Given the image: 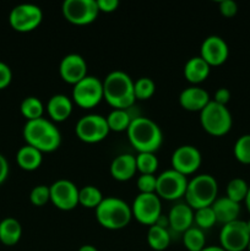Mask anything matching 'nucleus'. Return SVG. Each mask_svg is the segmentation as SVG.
<instances>
[{
  "instance_id": "obj_8",
  "label": "nucleus",
  "mask_w": 250,
  "mask_h": 251,
  "mask_svg": "<svg viewBox=\"0 0 250 251\" xmlns=\"http://www.w3.org/2000/svg\"><path fill=\"white\" fill-rule=\"evenodd\" d=\"M73 100L78 107L85 109L96 107L103 100V81L87 75L74 85Z\"/></svg>"
},
{
  "instance_id": "obj_33",
  "label": "nucleus",
  "mask_w": 250,
  "mask_h": 251,
  "mask_svg": "<svg viewBox=\"0 0 250 251\" xmlns=\"http://www.w3.org/2000/svg\"><path fill=\"white\" fill-rule=\"evenodd\" d=\"M156 92V83L150 77H139L134 81L135 98L140 100H146L151 98Z\"/></svg>"
},
{
  "instance_id": "obj_26",
  "label": "nucleus",
  "mask_w": 250,
  "mask_h": 251,
  "mask_svg": "<svg viewBox=\"0 0 250 251\" xmlns=\"http://www.w3.org/2000/svg\"><path fill=\"white\" fill-rule=\"evenodd\" d=\"M147 243L154 251H163L171 244V234L166 227L153 225L147 230Z\"/></svg>"
},
{
  "instance_id": "obj_28",
  "label": "nucleus",
  "mask_w": 250,
  "mask_h": 251,
  "mask_svg": "<svg viewBox=\"0 0 250 251\" xmlns=\"http://www.w3.org/2000/svg\"><path fill=\"white\" fill-rule=\"evenodd\" d=\"M103 194L97 186L86 185L78 190V205L86 208H93L96 210L98 205L102 202Z\"/></svg>"
},
{
  "instance_id": "obj_44",
  "label": "nucleus",
  "mask_w": 250,
  "mask_h": 251,
  "mask_svg": "<svg viewBox=\"0 0 250 251\" xmlns=\"http://www.w3.org/2000/svg\"><path fill=\"white\" fill-rule=\"evenodd\" d=\"M77 251H98V250H97V248L93 247V245L85 244V245H82V247H80V249H78Z\"/></svg>"
},
{
  "instance_id": "obj_16",
  "label": "nucleus",
  "mask_w": 250,
  "mask_h": 251,
  "mask_svg": "<svg viewBox=\"0 0 250 251\" xmlns=\"http://www.w3.org/2000/svg\"><path fill=\"white\" fill-rule=\"evenodd\" d=\"M229 48L222 37L212 36L206 37L200 47V56L210 66H220L228 59Z\"/></svg>"
},
{
  "instance_id": "obj_12",
  "label": "nucleus",
  "mask_w": 250,
  "mask_h": 251,
  "mask_svg": "<svg viewBox=\"0 0 250 251\" xmlns=\"http://www.w3.org/2000/svg\"><path fill=\"white\" fill-rule=\"evenodd\" d=\"M61 12L66 21L77 26L92 24L98 17L96 0H65L61 5Z\"/></svg>"
},
{
  "instance_id": "obj_2",
  "label": "nucleus",
  "mask_w": 250,
  "mask_h": 251,
  "mask_svg": "<svg viewBox=\"0 0 250 251\" xmlns=\"http://www.w3.org/2000/svg\"><path fill=\"white\" fill-rule=\"evenodd\" d=\"M22 135L27 145L36 147L42 153L56 151L61 144L60 131L46 118L27 120Z\"/></svg>"
},
{
  "instance_id": "obj_15",
  "label": "nucleus",
  "mask_w": 250,
  "mask_h": 251,
  "mask_svg": "<svg viewBox=\"0 0 250 251\" xmlns=\"http://www.w3.org/2000/svg\"><path fill=\"white\" fill-rule=\"evenodd\" d=\"M202 156L198 147L193 145H181L176 147L171 157L172 168L183 176L193 174L200 168Z\"/></svg>"
},
{
  "instance_id": "obj_11",
  "label": "nucleus",
  "mask_w": 250,
  "mask_h": 251,
  "mask_svg": "<svg viewBox=\"0 0 250 251\" xmlns=\"http://www.w3.org/2000/svg\"><path fill=\"white\" fill-rule=\"evenodd\" d=\"M43 20V11L36 4L24 2L19 4L10 11V26L17 32H31L41 25Z\"/></svg>"
},
{
  "instance_id": "obj_41",
  "label": "nucleus",
  "mask_w": 250,
  "mask_h": 251,
  "mask_svg": "<svg viewBox=\"0 0 250 251\" xmlns=\"http://www.w3.org/2000/svg\"><path fill=\"white\" fill-rule=\"evenodd\" d=\"M230 100V91L225 87L218 88L215 92V96H213V102L218 103V104L227 105V103L229 102Z\"/></svg>"
},
{
  "instance_id": "obj_35",
  "label": "nucleus",
  "mask_w": 250,
  "mask_h": 251,
  "mask_svg": "<svg viewBox=\"0 0 250 251\" xmlns=\"http://www.w3.org/2000/svg\"><path fill=\"white\" fill-rule=\"evenodd\" d=\"M233 153L240 163L250 164V134L238 137L233 146Z\"/></svg>"
},
{
  "instance_id": "obj_23",
  "label": "nucleus",
  "mask_w": 250,
  "mask_h": 251,
  "mask_svg": "<svg viewBox=\"0 0 250 251\" xmlns=\"http://www.w3.org/2000/svg\"><path fill=\"white\" fill-rule=\"evenodd\" d=\"M211 66L200 55L188 59L184 65V76L194 86L203 82L208 77Z\"/></svg>"
},
{
  "instance_id": "obj_30",
  "label": "nucleus",
  "mask_w": 250,
  "mask_h": 251,
  "mask_svg": "<svg viewBox=\"0 0 250 251\" xmlns=\"http://www.w3.org/2000/svg\"><path fill=\"white\" fill-rule=\"evenodd\" d=\"M20 110H21V114L26 118V120L39 119V118H43L44 104L38 97L29 96L21 102Z\"/></svg>"
},
{
  "instance_id": "obj_3",
  "label": "nucleus",
  "mask_w": 250,
  "mask_h": 251,
  "mask_svg": "<svg viewBox=\"0 0 250 251\" xmlns=\"http://www.w3.org/2000/svg\"><path fill=\"white\" fill-rule=\"evenodd\" d=\"M127 139L137 152H154L163 144V132L156 122L146 117L132 118Z\"/></svg>"
},
{
  "instance_id": "obj_6",
  "label": "nucleus",
  "mask_w": 250,
  "mask_h": 251,
  "mask_svg": "<svg viewBox=\"0 0 250 251\" xmlns=\"http://www.w3.org/2000/svg\"><path fill=\"white\" fill-rule=\"evenodd\" d=\"M200 123L207 134L223 136L229 132L233 125V118L227 105L218 104L211 100L200 112Z\"/></svg>"
},
{
  "instance_id": "obj_24",
  "label": "nucleus",
  "mask_w": 250,
  "mask_h": 251,
  "mask_svg": "<svg viewBox=\"0 0 250 251\" xmlns=\"http://www.w3.org/2000/svg\"><path fill=\"white\" fill-rule=\"evenodd\" d=\"M16 162L24 171L32 172L41 167L43 162V153L31 145H24L16 153Z\"/></svg>"
},
{
  "instance_id": "obj_45",
  "label": "nucleus",
  "mask_w": 250,
  "mask_h": 251,
  "mask_svg": "<svg viewBox=\"0 0 250 251\" xmlns=\"http://www.w3.org/2000/svg\"><path fill=\"white\" fill-rule=\"evenodd\" d=\"M245 206H247V208H248V211H249V213H250V186H249V191H248V195H247V198H245Z\"/></svg>"
},
{
  "instance_id": "obj_42",
  "label": "nucleus",
  "mask_w": 250,
  "mask_h": 251,
  "mask_svg": "<svg viewBox=\"0 0 250 251\" xmlns=\"http://www.w3.org/2000/svg\"><path fill=\"white\" fill-rule=\"evenodd\" d=\"M7 176H9V162L4 154L0 153V185L6 180Z\"/></svg>"
},
{
  "instance_id": "obj_46",
  "label": "nucleus",
  "mask_w": 250,
  "mask_h": 251,
  "mask_svg": "<svg viewBox=\"0 0 250 251\" xmlns=\"http://www.w3.org/2000/svg\"><path fill=\"white\" fill-rule=\"evenodd\" d=\"M247 227H248V230H249V233H250V218L247 221Z\"/></svg>"
},
{
  "instance_id": "obj_19",
  "label": "nucleus",
  "mask_w": 250,
  "mask_h": 251,
  "mask_svg": "<svg viewBox=\"0 0 250 251\" xmlns=\"http://www.w3.org/2000/svg\"><path fill=\"white\" fill-rule=\"evenodd\" d=\"M110 176L118 181H127L134 178L137 172L136 158L130 153L118 154L109 167Z\"/></svg>"
},
{
  "instance_id": "obj_31",
  "label": "nucleus",
  "mask_w": 250,
  "mask_h": 251,
  "mask_svg": "<svg viewBox=\"0 0 250 251\" xmlns=\"http://www.w3.org/2000/svg\"><path fill=\"white\" fill-rule=\"evenodd\" d=\"M249 184L243 178L230 179L229 183L227 184V189H225V194H227L225 196L230 200L240 203L242 201H245L248 191H249Z\"/></svg>"
},
{
  "instance_id": "obj_1",
  "label": "nucleus",
  "mask_w": 250,
  "mask_h": 251,
  "mask_svg": "<svg viewBox=\"0 0 250 251\" xmlns=\"http://www.w3.org/2000/svg\"><path fill=\"white\" fill-rule=\"evenodd\" d=\"M103 100L113 109H126L135 103L134 80L123 70H113L103 80Z\"/></svg>"
},
{
  "instance_id": "obj_17",
  "label": "nucleus",
  "mask_w": 250,
  "mask_h": 251,
  "mask_svg": "<svg viewBox=\"0 0 250 251\" xmlns=\"http://www.w3.org/2000/svg\"><path fill=\"white\" fill-rule=\"evenodd\" d=\"M59 74L65 82L76 85L87 76L86 59L77 53L66 54L59 64Z\"/></svg>"
},
{
  "instance_id": "obj_37",
  "label": "nucleus",
  "mask_w": 250,
  "mask_h": 251,
  "mask_svg": "<svg viewBox=\"0 0 250 251\" xmlns=\"http://www.w3.org/2000/svg\"><path fill=\"white\" fill-rule=\"evenodd\" d=\"M137 189L142 194H156L157 176L154 174H140L136 180Z\"/></svg>"
},
{
  "instance_id": "obj_5",
  "label": "nucleus",
  "mask_w": 250,
  "mask_h": 251,
  "mask_svg": "<svg viewBox=\"0 0 250 251\" xmlns=\"http://www.w3.org/2000/svg\"><path fill=\"white\" fill-rule=\"evenodd\" d=\"M218 184L211 174H199L188 181L185 191V203L194 211L212 206L217 199Z\"/></svg>"
},
{
  "instance_id": "obj_18",
  "label": "nucleus",
  "mask_w": 250,
  "mask_h": 251,
  "mask_svg": "<svg viewBox=\"0 0 250 251\" xmlns=\"http://www.w3.org/2000/svg\"><path fill=\"white\" fill-rule=\"evenodd\" d=\"M211 102L210 95L200 86L184 88L179 95V104L189 112H201Z\"/></svg>"
},
{
  "instance_id": "obj_7",
  "label": "nucleus",
  "mask_w": 250,
  "mask_h": 251,
  "mask_svg": "<svg viewBox=\"0 0 250 251\" xmlns=\"http://www.w3.org/2000/svg\"><path fill=\"white\" fill-rule=\"evenodd\" d=\"M132 217L144 226L156 225L162 216V202L157 194H142L135 196L131 205Z\"/></svg>"
},
{
  "instance_id": "obj_9",
  "label": "nucleus",
  "mask_w": 250,
  "mask_h": 251,
  "mask_svg": "<svg viewBox=\"0 0 250 251\" xmlns=\"http://www.w3.org/2000/svg\"><path fill=\"white\" fill-rule=\"evenodd\" d=\"M188 179L173 168L167 169L157 176L156 194L159 199L167 201H175L185 195Z\"/></svg>"
},
{
  "instance_id": "obj_29",
  "label": "nucleus",
  "mask_w": 250,
  "mask_h": 251,
  "mask_svg": "<svg viewBox=\"0 0 250 251\" xmlns=\"http://www.w3.org/2000/svg\"><path fill=\"white\" fill-rule=\"evenodd\" d=\"M183 243L188 251H201L206 247L205 233L196 226H193L183 233Z\"/></svg>"
},
{
  "instance_id": "obj_22",
  "label": "nucleus",
  "mask_w": 250,
  "mask_h": 251,
  "mask_svg": "<svg viewBox=\"0 0 250 251\" xmlns=\"http://www.w3.org/2000/svg\"><path fill=\"white\" fill-rule=\"evenodd\" d=\"M211 207L215 212L216 220H217L218 223L227 225V223L233 222V221L239 220L240 203L230 200L227 196L216 199V201L212 203Z\"/></svg>"
},
{
  "instance_id": "obj_4",
  "label": "nucleus",
  "mask_w": 250,
  "mask_h": 251,
  "mask_svg": "<svg viewBox=\"0 0 250 251\" xmlns=\"http://www.w3.org/2000/svg\"><path fill=\"white\" fill-rule=\"evenodd\" d=\"M96 220L103 228L119 230L126 227L132 218L131 206L117 196H107L96 207Z\"/></svg>"
},
{
  "instance_id": "obj_27",
  "label": "nucleus",
  "mask_w": 250,
  "mask_h": 251,
  "mask_svg": "<svg viewBox=\"0 0 250 251\" xmlns=\"http://www.w3.org/2000/svg\"><path fill=\"white\" fill-rule=\"evenodd\" d=\"M105 120L110 131L122 132L129 129L132 118L126 109H113L105 117Z\"/></svg>"
},
{
  "instance_id": "obj_43",
  "label": "nucleus",
  "mask_w": 250,
  "mask_h": 251,
  "mask_svg": "<svg viewBox=\"0 0 250 251\" xmlns=\"http://www.w3.org/2000/svg\"><path fill=\"white\" fill-rule=\"evenodd\" d=\"M201 251H225L220 245H210V247H205Z\"/></svg>"
},
{
  "instance_id": "obj_40",
  "label": "nucleus",
  "mask_w": 250,
  "mask_h": 251,
  "mask_svg": "<svg viewBox=\"0 0 250 251\" xmlns=\"http://www.w3.org/2000/svg\"><path fill=\"white\" fill-rule=\"evenodd\" d=\"M100 12H114L119 7V0H96Z\"/></svg>"
},
{
  "instance_id": "obj_36",
  "label": "nucleus",
  "mask_w": 250,
  "mask_h": 251,
  "mask_svg": "<svg viewBox=\"0 0 250 251\" xmlns=\"http://www.w3.org/2000/svg\"><path fill=\"white\" fill-rule=\"evenodd\" d=\"M29 201H31L32 205L37 206V207H42L46 203H48L50 201V190H49V186L43 185H37L29 193Z\"/></svg>"
},
{
  "instance_id": "obj_13",
  "label": "nucleus",
  "mask_w": 250,
  "mask_h": 251,
  "mask_svg": "<svg viewBox=\"0 0 250 251\" xmlns=\"http://www.w3.org/2000/svg\"><path fill=\"white\" fill-rule=\"evenodd\" d=\"M250 243V233L247 222L242 220L223 225L220 232V247L225 251L248 250Z\"/></svg>"
},
{
  "instance_id": "obj_47",
  "label": "nucleus",
  "mask_w": 250,
  "mask_h": 251,
  "mask_svg": "<svg viewBox=\"0 0 250 251\" xmlns=\"http://www.w3.org/2000/svg\"><path fill=\"white\" fill-rule=\"evenodd\" d=\"M248 251H250V243H249V247H248Z\"/></svg>"
},
{
  "instance_id": "obj_34",
  "label": "nucleus",
  "mask_w": 250,
  "mask_h": 251,
  "mask_svg": "<svg viewBox=\"0 0 250 251\" xmlns=\"http://www.w3.org/2000/svg\"><path fill=\"white\" fill-rule=\"evenodd\" d=\"M194 223L196 225V227L202 230L210 229L211 227H213L217 223V220H216L212 207L208 206V207H202L194 211Z\"/></svg>"
},
{
  "instance_id": "obj_20",
  "label": "nucleus",
  "mask_w": 250,
  "mask_h": 251,
  "mask_svg": "<svg viewBox=\"0 0 250 251\" xmlns=\"http://www.w3.org/2000/svg\"><path fill=\"white\" fill-rule=\"evenodd\" d=\"M169 227L179 233H184L193 227L194 210L185 202L176 203L168 213Z\"/></svg>"
},
{
  "instance_id": "obj_39",
  "label": "nucleus",
  "mask_w": 250,
  "mask_h": 251,
  "mask_svg": "<svg viewBox=\"0 0 250 251\" xmlns=\"http://www.w3.org/2000/svg\"><path fill=\"white\" fill-rule=\"evenodd\" d=\"M12 80V71L4 61H0V90H4Z\"/></svg>"
},
{
  "instance_id": "obj_25",
  "label": "nucleus",
  "mask_w": 250,
  "mask_h": 251,
  "mask_svg": "<svg viewBox=\"0 0 250 251\" xmlns=\"http://www.w3.org/2000/svg\"><path fill=\"white\" fill-rule=\"evenodd\" d=\"M22 237V226L16 218L6 217L0 222V242L6 247H12Z\"/></svg>"
},
{
  "instance_id": "obj_10",
  "label": "nucleus",
  "mask_w": 250,
  "mask_h": 251,
  "mask_svg": "<svg viewBox=\"0 0 250 251\" xmlns=\"http://www.w3.org/2000/svg\"><path fill=\"white\" fill-rule=\"evenodd\" d=\"M109 126L105 117L100 114H86L77 120L75 132L81 141L96 144L103 141L109 134Z\"/></svg>"
},
{
  "instance_id": "obj_21",
  "label": "nucleus",
  "mask_w": 250,
  "mask_h": 251,
  "mask_svg": "<svg viewBox=\"0 0 250 251\" xmlns=\"http://www.w3.org/2000/svg\"><path fill=\"white\" fill-rule=\"evenodd\" d=\"M47 113L53 122H65L73 113V100L66 95L56 93L48 100Z\"/></svg>"
},
{
  "instance_id": "obj_32",
  "label": "nucleus",
  "mask_w": 250,
  "mask_h": 251,
  "mask_svg": "<svg viewBox=\"0 0 250 251\" xmlns=\"http://www.w3.org/2000/svg\"><path fill=\"white\" fill-rule=\"evenodd\" d=\"M135 158L137 171L141 174H154L158 169V158L152 152H140Z\"/></svg>"
},
{
  "instance_id": "obj_38",
  "label": "nucleus",
  "mask_w": 250,
  "mask_h": 251,
  "mask_svg": "<svg viewBox=\"0 0 250 251\" xmlns=\"http://www.w3.org/2000/svg\"><path fill=\"white\" fill-rule=\"evenodd\" d=\"M220 12L225 17H233L238 12V4L234 0H221L218 2Z\"/></svg>"
},
{
  "instance_id": "obj_14",
  "label": "nucleus",
  "mask_w": 250,
  "mask_h": 251,
  "mask_svg": "<svg viewBox=\"0 0 250 251\" xmlns=\"http://www.w3.org/2000/svg\"><path fill=\"white\" fill-rule=\"evenodd\" d=\"M50 201L61 211H71L78 205V190L75 183L68 179H58L50 186Z\"/></svg>"
}]
</instances>
